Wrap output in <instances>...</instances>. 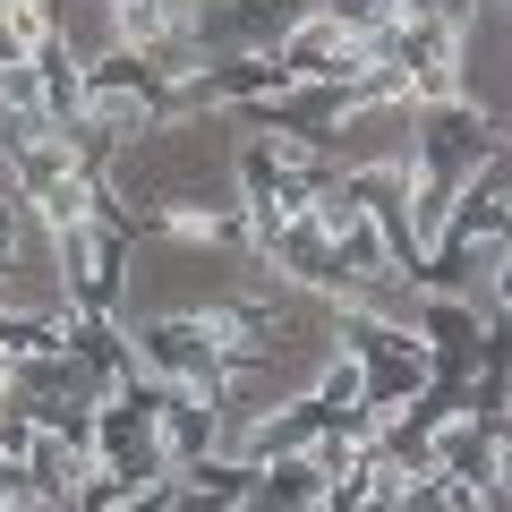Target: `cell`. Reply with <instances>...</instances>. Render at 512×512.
Instances as JSON below:
<instances>
[{"mask_svg":"<svg viewBox=\"0 0 512 512\" xmlns=\"http://www.w3.org/2000/svg\"><path fill=\"white\" fill-rule=\"evenodd\" d=\"M128 248H137V231L94 222V214L52 231V274L77 316H128Z\"/></svg>","mask_w":512,"mask_h":512,"instance_id":"cell-1","label":"cell"},{"mask_svg":"<svg viewBox=\"0 0 512 512\" xmlns=\"http://www.w3.org/2000/svg\"><path fill=\"white\" fill-rule=\"evenodd\" d=\"M154 231L180 239V248H197V256H256V231H248V214H239L231 163H222V171H197V180H180V188H163Z\"/></svg>","mask_w":512,"mask_h":512,"instance_id":"cell-2","label":"cell"},{"mask_svg":"<svg viewBox=\"0 0 512 512\" xmlns=\"http://www.w3.org/2000/svg\"><path fill=\"white\" fill-rule=\"evenodd\" d=\"M274 60L299 77V86H359V77L376 69V43H367L350 18H333V9H308V18L274 43Z\"/></svg>","mask_w":512,"mask_h":512,"instance_id":"cell-3","label":"cell"},{"mask_svg":"<svg viewBox=\"0 0 512 512\" xmlns=\"http://www.w3.org/2000/svg\"><path fill=\"white\" fill-rule=\"evenodd\" d=\"M333 427V410L316 402V393H282V402H265L256 419H239V461H282V453H308L316 436Z\"/></svg>","mask_w":512,"mask_h":512,"instance_id":"cell-4","label":"cell"},{"mask_svg":"<svg viewBox=\"0 0 512 512\" xmlns=\"http://www.w3.org/2000/svg\"><path fill=\"white\" fill-rule=\"evenodd\" d=\"M308 393H316V402L333 410V419H350V410L367 402V367H359V350H342V342H333V350H325V367H316V384H308Z\"/></svg>","mask_w":512,"mask_h":512,"instance_id":"cell-5","label":"cell"}]
</instances>
